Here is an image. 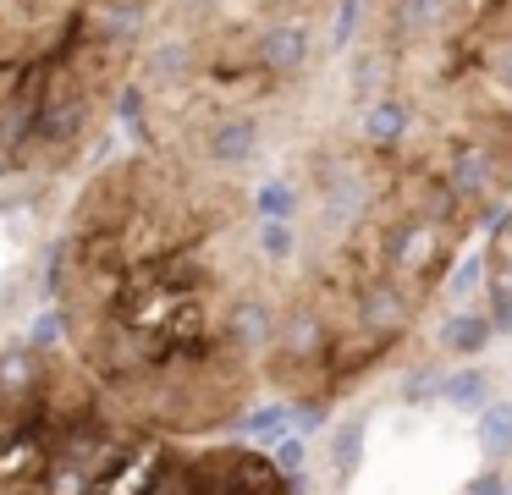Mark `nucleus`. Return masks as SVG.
Segmentation results:
<instances>
[{
  "mask_svg": "<svg viewBox=\"0 0 512 495\" xmlns=\"http://www.w3.org/2000/svg\"><path fill=\"white\" fill-rule=\"evenodd\" d=\"M155 0H0V154L67 171L105 127Z\"/></svg>",
  "mask_w": 512,
  "mask_h": 495,
  "instance_id": "obj_1",
  "label": "nucleus"
},
{
  "mask_svg": "<svg viewBox=\"0 0 512 495\" xmlns=\"http://www.w3.org/2000/svg\"><path fill=\"white\" fill-rule=\"evenodd\" d=\"M463 237V220H408V215H386L380 226V275L397 292H408L413 303H424L441 270L452 264V248Z\"/></svg>",
  "mask_w": 512,
  "mask_h": 495,
  "instance_id": "obj_2",
  "label": "nucleus"
},
{
  "mask_svg": "<svg viewBox=\"0 0 512 495\" xmlns=\"http://www.w3.org/2000/svg\"><path fill=\"white\" fill-rule=\"evenodd\" d=\"M276 336V363L281 374H309L325 363V347H331V319H325V308L314 303V297H298V303L281 314V330H270Z\"/></svg>",
  "mask_w": 512,
  "mask_h": 495,
  "instance_id": "obj_3",
  "label": "nucleus"
},
{
  "mask_svg": "<svg viewBox=\"0 0 512 495\" xmlns=\"http://www.w3.org/2000/svg\"><path fill=\"white\" fill-rule=\"evenodd\" d=\"M347 303H353V325L358 330H369V336H391V341L408 330L413 308H419L408 292H397L386 275H364V281L347 292Z\"/></svg>",
  "mask_w": 512,
  "mask_h": 495,
  "instance_id": "obj_4",
  "label": "nucleus"
},
{
  "mask_svg": "<svg viewBox=\"0 0 512 495\" xmlns=\"http://www.w3.org/2000/svg\"><path fill=\"white\" fill-rule=\"evenodd\" d=\"M259 143H265V121L259 116H243V110H232V116H210L199 127V149L210 165H221V171H237V165H248L259 154Z\"/></svg>",
  "mask_w": 512,
  "mask_h": 495,
  "instance_id": "obj_5",
  "label": "nucleus"
},
{
  "mask_svg": "<svg viewBox=\"0 0 512 495\" xmlns=\"http://www.w3.org/2000/svg\"><path fill=\"white\" fill-rule=\"evenodd\" d=\"M270 330H276V314H270V303L254 292H237L232 303L221 308V341H232L237 352H259L270 341Z\"/></svg>",
  "mask_w": 512,
  "mask_h": 495,
  "instance_id": "obj_6",
  "label": "nucleus"
},
{
  "mask_svg": "<svg viewBox=\"0 0 512 495\" xmlns=\"http://www.w3.org/2000/svg\"><path fill=\"white\" fill-rule=\"evenodd\" d=\"M45 374H50V352L28 347V341L6 347V352H0V407L39 396V391H45Z\"/></svg>",
  "mask_w": 512,
  "mask_h": 495,
  "instance_id": "obj_7",
  "label": "nucleus"
},
{
  "mask_svg": "<svg viewBox=\"0 0 512 495\" xmlns=\"http://www.w3.org/2000/svg\"><path fill=\"white\" fill-rule=\"evenodd\" d=\"M435 396H446V402L463 407V413H479V407L490 402V374L485 369H452V374H441V391Z\"/></svg>",
  "mask_w": 512,
  "mask_h": 495,
  "instance_id": "obj_8",
  "label": "nucleus"
},
{
  "mask_svg": "<svg viewBox=\"0 0 512 495\" xmlns=\"http://www.w3.org/2000/svg\"><path fill=\"white\" fill-rule=\"evenodd\" d=\"M237 435L259 440V446H276L281 435H292V402H270V407L243 413V418H237Z\"/></svg>",
  "mask_w": 512,
  "mask_h": 495,
  "instance_id": "obj_9",
  "label": "nucleus"
},
{
  "mask_svg": "<svg viewBox=\"0 0 512 495\" xmlns=\"http://www.w3.org/2000/svg\"><path fill=\"white\" fill-rule=\"evenodd\" d=\"M479 446H485V457H496V462L512 457V402H485L479 407Z\"/></svg>",
  "mask_w": 512,
  "mask_h": 495,
  "instance_id": "obj_10",
  "label": "nucleus"
},
{
  "mask_svg": "<svg viewBox=\"0 0 512 495\" xmlns=\"http://www.w3.org/2000/svg\"><path fill=\"white\" fill-rule=\"evenodd\" d=\"M441 341H446L452 352H479V347L490 341V319H485V314H452V319L441 325Z\"/></svg>",
  "mask_w": 512,
  "mask_h": 495,
  "instance_id": "obj_11",
  "label": "nucleus"
},
{
  "mask_svg": "<svg viewBox=\"0 0 512 495\" xmlns=\"http://www.w3.org/2000/svg\"><path fill=\"white\" fill-rule=\"evenodd\" d=\"M358 457H364V418H347L331 435V462H336V473H353Z\"/></svg>",
  "mask_w": 512,
  "mask_h": 495,
  "instance_id": "obj_12",
  "label": "nucleus"
},
{
  "mask_svg": "<svg viewBox=\"0 0 512 495\" xmlns=\"http://www.w3.org/2000/svg\"><path fill=\"white\" fill-rule=\"evenodd\" d=\"M254 209H259V220H292L298 215V187L292 182H265L254 193Z\"/></svg>",
  "mask_w": 512,
  "mask_h": 495,
  "instance_id": "obj_13",
  "label": "nucleus"
},
{
  "mask_svg": "<svg viewBox=\"0 0 512 495\" xmlns=\"http://www.w3.org/2000/svg\"><path fill=\"white\" fill-rule=\"evenodd\" d=\"M270 468L287 479V490H298V484H303V440H298V435H281V440H276V457H270Z\"/></svg>",
  "mask_w": 512,
  "mask_h": 495,
  "instance_id": "obj_14",
  "label": "nucleus"
},
{
  "mask_svg": "<svg viewBox=\"0 0 512 495\" xmlns=\"http://www.w3.org/2000/svg\"><path fill=\"white\" fill-rule=\"evenodd\" d=\"M61 336H67V308H45V314L34 319V330H28V347L39 352H56Z\"/></svg>",
  "mask_w": 512,
  "mask_h": 495,
  "instance_id": "obj_15",
  "label": "nucleus"
},
{
  "mask_svg": "<svg viewBox=\"0 0 512 495\" xmlns=\"http://www.w3.org/2000/svg\"><path fill=\"white\" fill-rule=\"evenodd\" d=\"M292 248H298V237H292L287 220H265V226H259V253H265L270 264L292 259Z\"/></svg>",
  "mask_w": 512,
  "mask_h": 495,
  "instance_id": "obj_16",
  "label": "nucleus"
},
{
  "mask_svg": "<svg viewBox=\"0 0 512 495\" xmlns=\"http://www.w3.org/2000/svg\"><path fill=\"white\" fill-rule=\"evenodd\" d=\"M485 275H490V330H512V281H507V275H496V270H490V264H485Z\"/></svg>",
  "mask_w": 512,
  "mask_h": 495,
  "instance_id": "obj_17",
  "label": "nucleus"
},
{
  "mask_svg": "<svg viewBox=\"0 0 512 495\" xmlns=\"http://www.w3.org/2000/svg\"><path fill=\"white\" fill-rule=\"evenodd\" d=\"M479 281H485V259H479V253H468V259L452 270V297H468Z\"/></svg>",
  "mask_w": 512,
  "mask_h": 495,
  "instance_id": "obj_18",
  "label": "nucleus"
},
{
  "mask_svg": "<svg viewBox=\"0 0 512 495\" xmlns=\"http://www.w3.org/2000/svg\"><path fill=\"white\" fill-rule=\"evenodd\" d=\"M435 391H441V374H435V369H419L408 385H402V402H430Z\"/></svg>",
  "mask_w": 512,
  "mask_h": 495,
  "instance_id": "obj_19",
  "label": "nucleus"
},
{
  "mask_svg": "<svg viewBox=\"0 0 512 495\" xmlns=\"http://www.w3.org/2000/svg\"><path fill=\"white\" fill-rule=\"evenodd\" d=\"M468 495H507V479H501V473H479V479L468 484Z\"/></svg>",
  "mask_w": 512,
  "mask_h": 495,
  "instance_id": "obj_20",
  "label": "nucleus"
},
{
  "mask_svg": "<svg viewBox=\"0 0 512 495\" xmlns=\"http://www.w3.org/2000/svg\"><path fill=\"white\" fill-rule=\"evenodd\" d=\"M0 176H12V160H6V154H0Z\"/></svg>",
  "mask_w": 512,
  "mask_h": 495,
  "instance_id": "obj_21",
  "label": "nucleus"
}]
</instances>
